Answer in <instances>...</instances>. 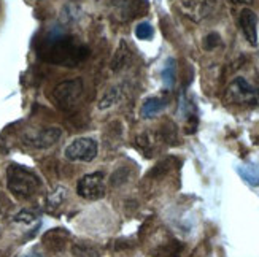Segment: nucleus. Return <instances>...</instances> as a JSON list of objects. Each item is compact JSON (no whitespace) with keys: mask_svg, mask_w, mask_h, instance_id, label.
Listing matches in <instances>:
<instances>
[{"mask_svg":"<svg viewBox=\"0 0 259 257\" xmlns=\"http://www.w3.org/2000/svg\"><path fill=\"white\" fill-rule=\"evenodd\" d=\"M37 51L41 61L62 67H78L89 58V48L86 44L75 40L61 29L48 32L40 40Z\"/></svg>","mask_w":259,"mask_h":257,"instance_id":"obj_1","label":"nucleus"},{"mask_svg":"<svg viewBox=\"0 0 259 257\" xmlns=\"http://www.w3.org/2000/svg\"><path fill=\"white\" fill-rule=\"evenodd\" d=\"M7 187L16 198H30L35 195L40 187L41 181L35 172L19 164H10L7 167Z\"/></svg>","mask_w":259,"mask_h":257,"instance_id":"obj_2","label":"nucleus"},{"mask_svg":"<svg viewBox=\"0 0 259 257\" xmlns=\"http://www.w3.org/2000/svg\"><path fill=\"white\" fill-rule=\"evenodd\" d=\"M84 94V84L81 78L61 81L53 89V102L62 111H72L80 105Z\"/></svg>","mask_w":259,"mask_h":257,"instance_id":"obj_3","label":"nucleus"},{"mask_svg":"<svg viewBox=\"0 0 259 257\" xmlns=\"http://www.w3.org/2000/svg\"><path fill=\"white\" fill-rule=\"evenodd\" d=\"M224 102L234 105H257V89L245 78H235L224 91Z\"/></svg>","mask_w":259,"mask_h":257,"instance_id":"obj_4","label":"nucleus"},{"mask_svg":"<svg viewBox=\"0 0 259 257\" xmlns=\"http://www.w3.org/2000/svg\"><path fill=\"white\" fill-rule=\"evenodd\" d=\"M64 154L72 162H93L99 154V143L89 137L76 138L65 148Z\"/></svg>","mask_w":259,"mask_h":257,"instance_id":"obj_5","label":"nucleus"},{"mask_svg":"<svg viewBox=\"0 0 259 257\" xmlns=\"http://www.w3.org/2000/svg\"><path fill=\"white\" fill-rule=\"evenodd\" d=\"M76 192L86 200H100L107 194L105 176L102 172H94L80 178L76 184Z\"/></svg>","mask_w":259,"mask_h":257,"instance_id":"obj_6","label":"nucleus"},{"mask_svg":"<svg viewBox=\"0 0 259 257\" xmlns=\"http://www.w3.org/2000/svg\"><path fill=\"white\" fill-rule=\"evenodd\" d=\"M113 5L121 21H129L132 18L143 16V13H146V10H148L146 0H113Z\"/></svg>","mask_w":259,"mask_h":257,"instance_id":"obj_7","label":"nucleus"},{"mask_svg":"<svg viewBox=\"0 0 259 257\" xmlns=\"http://www.w3.org/2000/svg\"><path fill=\"white\" fill-rule=\"evenodd\" d=\"M61 137H62V130L59 127H47L30 135L27 138V143L37 149H47L58 143Z\"/></svg>","mask_w":259,"mask_h":257,"instance_id":"obj_8","label":"nucleus"},{"mask_svg":"<svg viewBox=\"0 0 259 257\" xmlns=\"http://www.w3.org/2000/svg\"><path fill=\"white\" fill-rule=\"evenodd\" d=\"M239 26L243 33L245 40L251 46H257V16L253 10L243 8L239 16Z\"/></svg>","mask_w":259,"mask_h":257,"instance_id":"obj_9","label":"nucleus"},{"mask_svg":"<svg viewBox=\"0 0 259 257\" xmlns=\"http://www.w3.org/2000/svg\"><path fill=\"white\" fill-rule=\"evenodd\" d=\"M69 240H70V235L65 229H51L45 233L43 238H41L45 248H48L53 252L64 251Z\"/></svg>","mask_w":259,"mask_h":257,"instance_id":"obj_10","label":"nucleus"},{"mask_svg":"<svg viewBox=\"0 0 259 257\" xmlns=\"http://www.w3.org/2000/svg\"><path fill=\"white\" fill-rule=\"evenodd\" d=\"M182 10H183V13L188 18L199 22V21H202V19L210 15L211 5L204 2V0H183Z\"/></svg>","mask_w":259,"mask_h":257,"instance_id":"obj_11","label":"nucleus"},{"mask_svg":"<svg viewBox=\"0 0 259 257\" xmlns=\"http://www.w3.org/2000/svg\"><path fill=\"white\" fill-rule=\"evenodd\" d=\"M161 137L159 133H153V132H143L135 138L134 146H137L145 158H153V154L157 149V143H161Z\"/></svg>","mask_w":259,"mask_h":257,"instance_id":"obj_12","label":"nucleus"},{"mask_svg":"<svg viewBox=\"0 0 259 257\" xmlns=\"http://www.w3.org/2000/svg\"><path fill=\"white\" fill-rule=\"evenodd\" d=\"M131 58H132V53L127 46V43L124 40H121L118 48L113 54V58H111V62H110V69L113 73H118L121 70H124L126 67L129 65L131 62Z\"/></svg>","mask_w":259,"mask_h":257,"instance_id":"obj_13","label":"nucleus"},{"mask_svg":"<svg viewBox=\"0 0 259 257\" xmlns=\"http://www.w3.org/2000/svg\"><path fill=\"white\" fill-rule=\"evenodd\" d=\"M165 107H167V104H165L164 98H161V97H150V98H146L145 102L142 104L140 116L143 119H151V118L159 115Z\"/></svg>","mask_w":259,"mask_h":257,"instance_id":"obj_14","label":"nucleus"},{"mask_svg":"<svg viewBox=\"0 0 259 257\" xmlns=\"http://www.w3.org/2000/svg\"><path fill=\"white\" fill-rule=\"evenodd\" d=\"M235 170L242 176L243 181H246L251 186H259V165H254V164L239 165V167H235Z\"/></svg>","mask_w":259,"mask_h":257,"instance_id":"obj_15","label":"nucleus"},{"mask_svg":"<svg viewBox=\"0 0 259 257\" xmlns=\"http://www.w3.org/2000/svg\"><path fill=\"white\" fill-rule=\"evenodd\" d=\"M65 198H67V189L64 186H58L47 197V210L50 213H54V211L65 202Z\"/></svg>","mask_w":259,"mask_h":257,"instance_id":"obj_16","label":"nucleus"},{"mask_svg":"<svg viewBox=\"0 0 259 257\" xmlns=\"http://www.w3.org/2000/svg\"><path fill=\"white\" fill-rule=\"evenodd\" d=\"M161 78H162V83L165 87H174L175 80H177V62L174 58H168L162 67V72H161Z\"/></svg>","mask_w":259,"mask_h":257,"instance_id":"obj_17","label":"nucleus"},{"mask_svg":"<svg viewBox=\"0 0 259 257\" xmlns=\"http://www.w3.org/2000/svg\"><path fill=\"white\" fill-rule=\"evenodd\" d=\"M119 98H121L119 87H111V89H108V91L102 95V98H100L99 108L100 110H107L110 107H113V105H116L119 102Z\"/></svg>","mask_w":259,"mask_h":257,"instance_id":"obj_18","label":"nucleus"},{"mask_svg":"<svg viewBox=\"0 0 259 257\" xmlns=\"http://www.w3.org/2000/svg\"><path fill=\"white\" fill-rule=\"evenodd\" d=\"M159 137L162 141L168 143V144H174L178 141V137H177V126L174 122H165L162 126V129L159 130Z\"/></svg>","mask_w":259,"mask_h":257,"instance_id":"obj_19","label":"nucleus"},{"mask_svg":"<svg viewBox=\"0 0 259 257\" xmlns=\"http://www.w3.org/2000/svg\"><path fill=\"white\" fill-rule=\"evenodd\" d=\"M154 35V29L150 22H140V24L135 27V37L139 40H151Z\"/></svg>","mask_w":259,"mask_h":257,"instance_id":"obj_20","label":"nucleus"},{"mask_svg":"<svg viewBox=\"0 0 259 257\" xmlns=\"http://www.w3.org/2000/svg\"><path fill=\"white\" fill-rule=\"evenodd\" d=\"M220 44H221V37H220V33L211 32V33H208V35L204 38V43H202V46H204L205 51H213L215 48H218Z\"/></svg>","mask_w":259,"mask_h":257,"instance_id":"obj_21","label":"nucleus"},{"mask_svg":"<svg viewBox=\"0 0 259 257\" xmlns=\"http://www.w3.org/2000/svg\"><path fill=\"white\" fill-rule=\"evenodd\" d=\"M35 219H37V215L32 213V211H27V210L21 211V213H18L15 216V221L16 222H26V224H30V222H33Z\"/></svg>","mask_w":259,"mask_h":257,"instance_id":"obj_22","label":"nucleus"},{"mask_svg":"<svg viewBox=\"0 0 259 257\" xmlns=\"http://www.w3.org/2000/svg\"><path fill=\"white\" fill-rule=\"evenodd\" d=\"M22 257H43L40 252H29V254H26V255H22Z\"/></svg>","mask_w":259,"mask_h":257,"instance_id":"obj_23","label":"nucleus"},{"mask_svg":"<svg viewBox=\"0 0 259 257\" xmlns=\"http://www.w3.org/2000/svg\"><path fill=\"white\" fill-rule=\"evenodd\" d=\"M234 4H253V0H232Z\"/></svg>","mask_w":259,"mask_h":257,"instance_id":"obj_24","label":"nucleus"},{"mask_svg":"<svg viewBox=\"0 0 259 257\" xmlns=\"http://www.w3.org/2000/svg\"><path fill=\"white\" fill-rule=\"evenodd\" d=\"M204 2H207V4H210V5H211V4H215L217 0H204Z\"/></svg>","mask_w":259,"mask_h":257,"instance_id":"obj_25","label":"nucleus"},{"mask_svg":"<svg viewBox=\"0 0 259 257\" xmlns=\"http://www.w3.org/2000/svg\"><path fill=\"white\" fill-rule=\"evenodd\" d=\"M257 105H259V89H257Z\"/></svg>","mask_w":259,"mask_h":257,"instance_id":"obj_26","label":"nucleus"}]
</instances>
